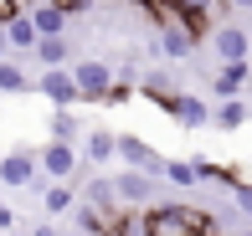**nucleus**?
I'll return each instance as SVG.
<instances>
[{
	"label": "nucleus",
	"instance_id": "obj_17",
	"mask_svg": "<svg viewBox=\"0 0 252 236\" xmlns=\"http://www.w3.org/2000/svg\"><path fill=\"white\" fill-rule=\"evenodd\" d=\"M5 47H16V52H31V47H36V26L26 21V10L5 21Z\"/></svg>",
	"mask_w": 252,
	"mask_h": 236
},
{
	"label": "nucleus",
	"instance_id": "obj_2",
	"mask_svg": "<svg viewBox=\"0 0 252 236\" xmlns=\"http://www.w3.org/2000/svg\"><path fill=\"white\" fill-rule=\"evenodd\" d=\"M0 185H5V190H31V195H41L52 180H41V170H36V149L16 144L10 154H0Z\"/></svg>",
	"mask_w": 252,
	"mask_h": 236
},
{
	"label": "nucleus",
	"instance_id": "obj_23",
	"mask_svg": "<svg viewBox=\"0 0 252 236\" xmlns=\"http://www.w3.org/2000/svg\"><path fill=\"white\" fill-rule=\"evenodd\" d=\"M159 180H170V185H201V180H196V164H190V159H165Z\"/></svg>",
	"mask_w": 252,
	"mask_h": 236
},
{
	"label": "nucleus",
	"instance_id": "obj_14",
	"mask_svg": "<svg viewBox=\"0 0 252 236\" xmlns=\"http://www.w3.org/2000/svg\"><path fill=\"white\" fill-rule=\"evenodd\" d=\"M31 52H36L41 67H67V57H72V41H67V36H36V47H31Z\"/></svg>",
	"mask_w": 252,
	"mask_h": 236
},
{
	"label": "nucleus",
	"instance_id": "obj_20",
	"mask_svg": "<svg viewBox=\"0 0 252 236\" xmlns=\"http://www.w3.org/2000/svg\"><path fill=\"white\" fill-rule=\"evenodd\" d=\"M52 139H57V144L83 139V123H77V113H72V108H57V113H52Z\"/></svg>",
	"mask_w": 252,
	"mask_h": 236
},
{
	"label": "nucleus",
	"instance_id": "obj_9",
	"mask_svg": "<svg viewBox=\"0 0 252 236\" xmlns=\"http://www.w3.org/2000/svg\"><path fill=\"white\" fill-rule=\"evenodd\" d=\"M190 52H196V36H190L186 26H175V21H159V36H155V57H165V62H186Z\"/></svg>",
	"mask_w": 252,
	"mask_h": 236
},
{
	"label": "nucleus",
	"instance_id": "obj_19",
	"mask_svg": "<svg viewBox=\"0 0 252 236\" xmlns=\"http://www.w3.org/2000/svg\"><path fill=\"white\" fill-rule=\"evenodd\" d=\"M139 93H144V98H155V103L165 108L170 98H175V82H170V72H144V77H139Z\"/></svg>",
	"mask_w": 252,
	"mask_h": 236
},
{
	"label": "nucleus",
	"instance_id": "obj_28",
	"mask_svg": "<svg viewBox=\"0 0 252 236\" xmlns=\"http://www.w3.org/2000/svg\"><path fill=\"white\" fill-rule=\"evenodd\" d=\"M26 236H62L57 226H36V231H26Z\"/></svg>",
	"mask_w": 252,
	"mask_h": 236
},
{
	"label": "nucleus",
	"instance_id": "obj_27",
	"mask_svg": "<svg viewBox=\"0 0 252 236\" xmlns=\"http://www.w3.org/2000/svg\"><path fill=\"white\" fill-rule=\"evenodd\" d=\"M0 231H16V210L10 206H0Z\"/></svg>",
	"mask_w": 252,
	"mask_h": 236
},
{
	"label": "nucleus",
	"instance_id": "obj_16",
	"mask_svg": "<svg viewBox=\"0 0 252 236\" xmlns=\"http://www.w3.org/2000/svg\"><path fill=\"white\" fill-rule=\"evenodd\" d=\"M247 87V62H237V67H221V72L211 77V93L216 98H237Z\"/></svg>",
	"mask_w": 252,
	"mask_h": 236
},
{
	"label": "nucleus",
	"instance_id": "obj_21",
	"mask_svg": "<svg viewBox=\"0 0 252 236\" xmlns=\"http://www.w3.org/2000/svg\"><path fill=\"white\" fill-rule=\"evenodd\" d=\"M72 226L83 231V236H103V231H108V221H103L93 206H83V200H77V206H72Z\"/></svg>",
	"mask_w": 252,
	"mask_h": 236
},
{
	"label": "nucleus",
	"instance_id": "obj_3",
	"mask_svg": "<svg viewBox=\"0 0 252 236\" xmlns=\"http://www.w3.org/2000/svg\"><path fill=\"white\" fill-rule=\"evenodd\" d=\"M67 72L77 82V103H103L108 87H113V62H103V57H83V62L67 67Z\"/></svg>",
	"mask_w": 252,
	"mask_h": 236
},
{
	"label": "nucleus",
	"instance_id": "obj_1",
	"mask_svg": "<svg viewBox=\"0 0 252 236\" xmlns=\"http://www.w3.org/2000/svg\"><path fill=\"white\" fill-rule=\"evenodd\" d=\"M144 226L150 236H211V210H196V206H150L144 210Z\"/></svg>",
	"mask_w": 252,
	"mask_h": 236
},
{
	"label": "nucleus",
	"instance_id": "obj_11",
	"mask_svg": "<svg viewBox=\"0 0 252 236\" xmlns=\"http://www.w3.org/2000/svg\"><path fill=\"white\" fill-rule=\"evenodd\" d=\"M165 113L175 118V123H186V129H206V123H211V103L196 98V93H175L165 103Z\"/></svg>",
	"mask_w": 252,
	"mask_h": 236
},
{
	"label": "nucleus",
	"instance_id": "obj_15",
	"mask_svg": "<svg viewBox=\"0 0 252 236\" xmlns=\"http://www.w3.org/2000/svg\"><path fill=\"white\" fill-rule=\"evenodd\" d=\"M247 118H252V108L242 103V98H221V103L211 108V123H216V129H242Z\"/></svg>",
	"mask_w": 252,
	"mask_h": 236
},
{
	"label": "nucleus",
	"instance_id": "obj_8",
	"mask_svg": "<svg viewBox=\"0 0 252 236\" xmlns=\"http://www.w3.org/2000/svg\"><path fill=\"white\" fill-rule=\"evenodd\" d=\"M77 200H83V206H93L103 221H119V216H124V206H119V195H113V180H108V175H93V180H83Z\"/></svg>",
	"mask_w": 252,
	"mask_h": 236
},
{
	"label": "nucleus",
	"instance_id": "obj_12",
	"mask_svg": "<svg viewBox=\"0 0 252 236\" xmlns=\"http://www.w3.org/2000/svg\"><path fill=\"white\" fill-rule=\"evenodd\" d=\"M26 21L36 26V36H67V16L52 5V0H36V5L26 10Z\"/></svg>",
	"mask_w": 252,
	"mask_h": 236
},
{
	"label": "nucleus",
	"instance_id": "obj_10",
	"mask_svg": "<svg viewBox=\"0 0 252 236\" xmlns=\"http://www.w3.org/2000/svg\"><path fill=\"white\" fill-rule=\"evenodd\" d=\"M211 52L221 57V67L247 62V31H242V26H232V21H226V26H216V31H211Z\"/></svg>",
	"mask_w": 252,
	"mask_h": 236
},
{
	"label": "nucleus",
	"instance_id": "obj_5",
	"mask_svg": "<svg viewBox=\"0 0 252 236\" xmlns=\"http://www.w3.org/2000/svg\"><path fill=\"white\" fill-rule=\"evenodd\" d=\"M113 195H119L124 210H150V206H159V185H155V175H144V170L113 175Z\"/></svg>",
	"mask_w": 252,
	"mask_h": 236
},
{
	"label": "nucleus",
	"instance_id": "obj_13",
	"mask_svg": "<svg viewBox=\"0 0 252 236\" xmlns=\"http://www.w3.org/2000/svg\"><path fill=\"white\" fill-rule=\"evenodd\" d=\"M113 139H119V133H108V129H88L83 133V159L88 164H108L113 159Z\"/></svg>",
	"mask_w": 252,
	"mask_h": 236
},
{
	"label": "nucleus",
	"instance_id": "obj_6",
	"mask_svg": "<svg viewBox=\"0 0 252 236\" xmlns=\"http://www.w3.org/2000/svg\"><path fill=\"white\" fill-rule=\"evenodd\" d=\"M113 159H124V170H144L155 180L165 170V154H159L150 139H139V133H119V139H113Z\"/></svg>",
	"mask_w": 252,
	"mask_h": 236
},
{
	"label": "nucleus",
	"instance_id": "obj_7",
	"mask_svg": "<svg viewBox=\"0 0 252 236\" xmlns=\"http://www.w3.org/2000/svg\"><path fill=\"white\" fill-rule=\"evenodd\" d=\"M31 93H41L52 108H72L77 103V82H72L67 67H41V77L31 82Z\"/></svg>",
	"mask_w": 252,
	"mask_h": 236
},
{
	"label": "nucleus",
	"instance_id": "obj_29",
	"mask_svg": "<svg viewBox=\"0 0 252 236\" xmlns=\"http://www.w3.org/2000/svg\"><path fill=\"white\" fill-rule=\"evenodd\" d=\"M226 5H237V10H252V0H226Z\"/></svg>",
	"mask_w": 252,
	"mask_h": 236
},
{
	"label": "nucleus",
	"instance_id": "obj_31",
	"mask_svg": "<svg viewBox=\"0 0 252 236\" xmlns=\"http://www.w3.org/2000/svg\"><path fill=\"white\" fill-rule=\"evenodd\" d=\"M0 206H5V200H0Z\"/></svg>",
	"mask_w": 252,
	"mask_h": 236
},
{
	"label": "nucleus",
	"instance_id": "obj_26",
	"mask_svg": "<svg viewBox=\"0 0 252 236\" xmlns=\"http://www.w3.org/2000/svg\"><path fill=\"white\" fill-rule=\"evenodd\" d=\"M10 16H21V0H0V26H5Z\"/></svg>",
	"mask_w": 252,
	"mask_h": 236
},
{
	"label": "nucleus",
	"instance_id": "obj_22",
	"mask_svg": "<svg viewBox=\"0 0 252 236\" xmlns=\"http://www.w3.org/2000/svg\"><path fill=\"white\" fill-rule=\"evenodd\" d=\"M0 93H31V77L21 72V62H5V57H0Z\"/></svg>",
	"mask_w": 252,
	"mask_h": 236
},
{
	"label": "nucleus",
	"instance_id": "obj_25",
	"mask_svg": "<svg viewBox=\"0 0 252 236\" xmlns=\"http://www.w3.org/2000/svg\"><path fill=\"white\" fill-rule=\"evenodd\" d=\"M129 98H134V87H129V82H113V87H108V98H103V103H113V108H119V103H129Z\"/></svg>",
	"mask_w": 252,
	"mask_h": 236
},
{
	"label": "nucleus",
	"instance_id": "obj_18",
	"mask_svg": "<svg viewBox=\"0 0 252 236\" xmlns=\"http://www.w3.org/2000/svg\"><path fill=\"white\" fill-rule=\"evenodd\" d=\"M41 206H47V216H67L77 206V190L72 185H47L41 190Z\"/></svg>",
	"mask_w": 252,
	"mask_h": 236
},
{
	"label": "nucleus",
	"instance_id": "obj_32",
	"mask_svg": "<svg viewBox=\"0 0 252 236\" xmlns=\"http://www.w3.org/2000/svg\"><path fill=\"white\" fill-rule=\"evenodd\" d=\"M247 123H252V118H247Z\"/></svg>",
	"mask_w": 252,
	"mask_h": 236
},
{
	"label": "nucleus",
	"instance_id": "obj_4",
	"mask_svg": "<svg viewBox=\"0 0 252 236\" xmlns=\"http://www.w3.org/2000/svg\"><path fill=\"white\" fill-rule=\"evenodd\" d=\"M36 170H41V180H52V185H67V180H77V170H83V154H77V144L47 139L36 149Z\"/></svg>",
	"mask_w": 252,
	"mask_h": 236
},
{
	"label": "nucleus",
	"instance_id": "obj_30",
	"mask_svg": "<svg viewBox=\"0 0 252 236\" xmlns=\"http://www.w3.org/2000/svg\"><path fill=\"white\" fill-rule=\"evenodd\" d=\"M5 52H10V47H5V26H0V57H5Z\"/></svg>",
	"mask_w": 252,
	"mask_h": 236
},
{
	"label": "nucleus",
	"instance_id": "obj_24",
	"mask_svg": "<svg viewBox=\"0 0 252 236\" xmlns=\"http://www.w3.org/2000/svg\"><path fill=\"white\" fill-rule=\"evenodd\" d=\"M232 200H237V210H242V216H252V180H232Z\"/></svg>",
	"mask_w": 252,
	"mask_h": 236
}]
</instances>
